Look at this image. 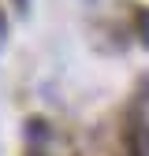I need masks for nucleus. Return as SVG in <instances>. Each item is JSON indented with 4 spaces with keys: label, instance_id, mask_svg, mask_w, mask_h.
Instances as JSON below:
<instances>
[{
    "label": "nucleus",
    "instance_id": "obj_4",
    "mask_svg": "<svg viewBox=\"0 0 149 156\" xmlns=\"http://www.w3.org/2000/svg\"><path fill=\"white\" fill-rule=\"evenodd\" d=\"M15 11H23V15H26V11H30V0H15Z\"/></svg>",
    "mask_w": 149,
    "mask_h": 156
},
{
    "label": "nucleus",
    "instance_id": "obj_1",
    "mask_svg": "<svg viewBox=\"0 0 149 156\" xmlns=\"http://www.w3.org/2000/svg\"><path fill=\"white\" fill-rule=\"evenodd\" d=\"M127 156H149V74L138 82L127 108Z\"/></svg>",
    "mask_w": 149,
    "mask_h": 156
},
{
    "label": "nucleus",
    "instance_id": "obj_3",
    "mask_svg": "<svg viewBox=\"0 0 149 156\" xmlns=\"http://www.w3.org/2000/svg\"><path fill=\"white\" fill-rule=\"evenodd\" d=\"M138 19H142V37H145V45H149V11L138 15Z\"/></svg>",
    "mask_w": 149,
    "mask_h": 156
},
{
    "label": "nucleus",
    "instance_id": "obj_5",
    "mask_svg": "<svg viewBox=\"0 0 149 156\" xmlns=\"http://www.w3.org/2000/svg\"><path fill=\"white\" fill-rule=\"evenodd\" d=\"M34 156H37V152H34Z\"/></svg>",
    "mask_w": 149,
    "mask_h": 156
},
{
    "label": "nucleus",
    "instance_id": "obj_2",
    "mask_svg": "<svg viewBox=\"0 0 149 156\" xmlns=\"http://www.w3.org/2000/svg\"><path fill=\"white\" fill-rule=\"evenodd\" d=\"M4 41H8V15L0 11V48H4Z\"/></svg>",
    "mask_w": 149,
    "mask_h": 156
}]
</instances>
